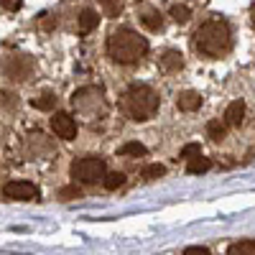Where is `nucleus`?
Listing matches in <instances>:
<instances>
[{
    "label": "nucleus",
    "instance_id": "10",
    "mask_svg": "<svg viewBox=\"0 0 255 255\" xmlns=\"http://www.w3.org/2000/svg\"><path fill=\"white\" fill-rule=\"evenodd\" d=\"M161 64H163V69H168V72H176V69H181V67H184L181 51H166V54L161 56Z\"/></svg>",
    "mask_w": 255,
    "mask_h": 255
},
{
    "label": "nucleus",
    "instance_id": "9",
    "mask_svg": "<svg viewBox=\"0 0 255 255\" xmlns=\"http://www.w3.org/2000/svg\"><path fill=\"white\" fill-rule=\"evenodd\" d=\"M97 23H100V15H97L92 8H87V10H82V15H79L77 31H79L82 36H87L90 31H95V28H97Z\"/></svg>",
    "mask_w": 255,
    "mask_h": 255
},
{
    "label": "nucleus",
    "instance_id": "15",
    "mask_svg": "<svg viewBox=\"0 0 255 255\" xmlns=\"http://www.w3.org/2000/svg\"><path fill=\"white\" fill-rule=\"evenodd\" d=\"M120 156H145V145L138 140H130V143L120 145Z\"/></svg>",
    "mask_w": 255,
    "mask_h": 255
},
{
    "label": "nucleus",
    "instance_id": "17",
    "mask_svg": "<svg viewBox=\"0 0 255 255\" xmlns=\"http://www.w3.org/2000/svg\"><path fill=\"white\" fill-rule=\"evenodd\" d=\"M102 184H105V189H110V191H113V189H118V186H123V184H125V176H123L120 171H113V174L105 176V181H102Z\"/></svg>",
    "mask_w": 255,
    "mask_h": 255
},
{
    "label": "nucleus",
    "instance_id": "5",
    "mask_svg": "<svg viewBox=\"0 0 255 255\" xmlns=\"http://www.w3.org/2000/svg\"><path fill=\"white\" fill-rule=\"evenodd\" d=\"M51 130H54L59 138H64V140H72V138L77 135V123H74V118H72L69 113H54V118H51Z\"/></svg>",
    "mask_w": 255,
    "mask_h": 255
},
{
    "label": "nucleus",
    "instance_id": "21",
    "mask_svg": "<svg viewBox=\"0 0 255 255\" xmlns=\"http://www.w3.org/2000/svg\"><path fill=\"white\" fill-rule=\"evenodd\" d=\"M197 156H199V143H189V145L181 148V158L191 161V158H197Z\"/></svg>",
    "mask_w": 255,
    "mask_h": 255
},
{
    "label": "nucleus",
    "instance_id": "3",
    "mask_svg": "<svg viewBox=\"0 0 255 255\" xmlns=\"http://www.w3.org/2000/svg\"><path fill=\"white\" fill-rule=\"evenodd\" d=\"M230 44H232V33L222 18L207 20L194 33V49L204 56H220L230 49Z\"/></svg>",
    "mask_w": 255,
    "mask_h": 255
},
{
    "label": "nucleus",
    "instance_id": "1",
    "mask_svg": "<svg viewBox=\"0 0 255 255\" xmlns=\"http://www.w3.org/2000/svg\"><path fill=\"white\" fill-rule=\"evenodd\" d=\"M145 51L148 41L128 26H120L108 36V56L118 64H135L145 56Z\"/></svg>",
    "mask_w": 255,
    "mask_h": 255
},
{
    "label": "nucleus",
    "instance_id": "25",
    "mask_svg": "<svg viewBox=\"0 0 255 255\" xmlns=\"http://www.w3.org/2000/svg\"><path fill=\"white\" fill-rule=\"evenodd\" d=\"M250 15H253V23H255V3H253V8H250Z\"/></svg>",
    "mask_w": 255,
    "mask_h": 255
},
{
    "label": "nucleus",
    "instance_id": "22",
    "mask_svg": "<svg viewBox=\"0 0 255 255\" xmlns=\"http://www.w3.org/2000/svg\"><path fill=\"white\" fill-rule=\"evenodd\" d=\"M184 255H209V250L202 248V245H191V248L184 250Z\"/></svg>",
    "mask_w": 255,
    "mask_h": 255
},
{
    "label": "nucleus",
    "instance_id": "20",
    "mask_svg": "<svg viewBox=\"0 0 255 255\" xmlns=\"http://www.w3.org/2000/svg\"><path fill=\"white\" fill-rule=\"evenodd\" d=\"M102 8H105V13L108 15H118L120 10H123V5H120V0H102Z\"/></svg>",
    "mask_w": 255,
    "mask_h": 255
},
{
    "label": "nucleus",
    "instance_id": "7",
    "mask_svg": "<svg viewBox=\"0 0 255 255\" xmlns=\"http://www.w3.org/2000/svg\"><path fill=\"white\" fill-rule=\"evenodd\" d=\"M176 108L184 110V113H191V110H199L202 108V95L194 92V90H186L176 97Z\"/></svg>",
    "mask_w": 255,
    "mask_h": 255
},
{
    "label": "nucleus",
    "instance_id": "14",
    "mask_svg": "<svg viewBox=\"0 0 255 255\" xmlns=\"http://www.w3.org/2000/svg\"><path fill=\"white\" fill-rule=\"evenodd\" d=\"M31 105H33L36 110H51L54 105H56V97H54L51 92H44L41 97H33V100H31Z\"/></svg>",
    "mask_w": 255,
    "mask_h": 255
},
{
    "label": "nucleus",
    "instance_id": "2",
    "mask_svg": "<svg viewBox=\"0 0 255 255\" xmlns=\"http://www.w3.org/2000/svg\"><path fill=\"white\" fill-rule=\"evenodd\" d=\"M120 108L130 120H138V123L151 120L158 113V95H156L153 87H148V84H130V87L123 92Z\"/></svg>",
    "mask_w": 255,
    "mask_h": 255
},
{
    "label": "nucleus",
    "instance_id": "19",
    "mask_svg": "<svg viewBox=\"0 0 255 255\" xmlns=\"http://www.w3.org/2000/svg\"><path fill=\"white\" fill-rule=\"evenodd\" d=\"M207 133H209L212 140H222V138H225V125H220V123L215 120V123L207 125Z\"/></svg>",
    "mask_w": 255,
    "mask_h": 255
},
{
    "label": "nucleus",
    "instance_id": "16",
    "mask_svg": "<svg viewBox=\"0 0 255 255\" xmlns=\"http://www.w3.org/2000/svg\"><path fill=\"white\" fill-rule=\"evenodd\" d=\"M163 174H166V166H161V163H151V166H145V168H143V179H145V181L161 179Z\"/></svg>",
    "mask_w": 255,
    "mask_h": 255
},
{
    "label": "nucleus",
    "instance_id": "11",
    "mask_svg": "<svg viewBox=\"0 0 255 255\" xmlns=\"http://www.w3.org/2000/svg\"><path fill=\"white\" fill-rule=\"evenodd\" d=\"M140 23H143L148 31H158V28L163 26V18H161V13H156V10H143Z\"/></svg>",
    "mask_w": 255,
    "mask_h": 255
},
{
    "label": "nucleus",
    "instance_id": "23",
    "mask_svg": "<svg viewBox=\"0 0 255 255\" xmlns=\"http://www.w3.org/2000/svg\"><path fill=\"white\" fill-rule=\"evenodd\" d=\"M0 5H3L5 10H18L20 5H23V0H0Z\"/></svg>",
    "mask_w": 255,
    "mask_h": 255
},
{
    "label": "nucleus",
    "instance_id": "8",
    "mask_svg": "<svg viewBox=\"0 0 255 255\" xmlns=\"http://www.w3.org/2000/svg\"><path fill=\"white\" fill-rule=\"evenodd\" d=\"M245 118V102L243 100H235V102H230L227 105V110H225V125L230 128H238Z\"/></svg>",
    "mask_w": 255,
    "mask_h": 255
},
{
    "label": "nucleus",
    "instance_id": "24",
    "mask_svg": "<svg viewBox=\"0 0 255 255\" xmlns=\"http://www.w3.org/2000/svg\"><path fill=\"white\" fill-rule=\"evenodd\" d=\"M61 197H79V189H61Z\"/></svg>",
    "mask_w": 255,
    "mask_h": 255
},
{
    "label": "nucleus",
    "instance_id": "4",
    "mask_svg": "<svg viewBox=\"0 0 255 255\" xmlns=\"http://www.w3.org/2000/svg\"><path fill=\"white\" fill-rule=\"evenodd\" d=\"M72 176L82 184H97L105 181V161L97 156H87V158H79L72 163Z\"/></svg>",
    "mask_w": 255,
    "mask_h": 255
},
{
    "label": "nucleus",
    "instance_id": "6",
    "mask_svg": "<svg viewBox=\"0 0 255 255\" xmlns=\"http://www.w3.org/2000/svg\"><path fill=\"white\" fill-rule=\"evenodd\" d=\"M3 194L8 199H33V197H38V189L31 181H10L3 186Z\"/></svg>",
    "mask_w": 255,
    "mask_h": 255
},
{
    "label": "nucleus",
    "instance_id": "13",
    "mask_svg": "<svg viewBox=\"0 0 255 255\" xmlns=\"http://www.w3.org/2000/svg\"><path fill=\"white\" fill-rule=\"evenodd\" d=\"M209 168H212L209 158H202V156L191 158V161L186 163V171H189V174H204V171H209Z\"/></svg>",
    "mask_w": 255,
    "mask_h": 255
},
{
    "label": "nucleus",
    "instance_id": "12",
    "mask_svg": "<svg viewBox=\"0 0 255 255\" xmlns=\"http://www.w3.org/2000/svg\"><path fill=\"white\" fill-rule=\"evenodd\" d=\"M227 255H255V240H240L227 248Z\"/></svg>",
    "mask_w": 255,
    "mask_h": 255
},
{
    "label": "nucleus",
    "instance_id": "18",
    "mask_svg": "<svg viewBox=\"0 0 255 255\" xmlns=\"http://www.w3.org/2000/svg\"><path fill=\"white\" fill-rule=\"evenodd\" d=\"M171 18L176 20V23H186V20L191 18V10L186 5H174L171 8Z\"/></svg>",
    "mask_w": 255,
    "mask_h": 255
}]
</instances>
